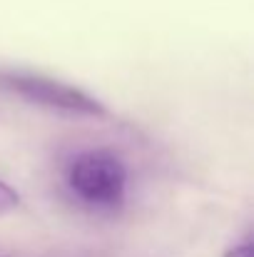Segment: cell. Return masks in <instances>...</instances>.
Listing matches in <instances>:
<instances>
[{
    "label": "cell",
    "instance_id": "6da1fadb",
    "mask_svg": "<svg viewBox=\"0 0 254 257\" xmlns=\"http://www.w3.org/2000/svg\"><path fill=\"white\" fill-rule=\"evenodd\" d=\"M65 185L83 207L92 212H115L125 202L127 165L112 150H85L68 163Z\"/></svg>",
    "mask_w": 254,
    "mask_h": 257
},
{
    "label": "cell",
    "instance_id": "7a4b0ae2",
    "mask_svg": "<svg viewBox=\"0 0 254 257\" xmlns=\"http://www.w3.org/2000/svg\"><path fill=\"white\" fill-rule=\"evenodd\" d=\"M0 87L8 92L23 97L30 105L68 112V115H107L105 105L87 95L85 90L68 85L63 80H53L48 75H33V73H3Z\"/></svg>",
    "mask_w": 254,
    "mask_h": 257
},
{
    "label": "cell",
    "instance_id": "3957f363",
    "mask_svg": "<svg viewBox=\"0 0 254 257\" xmlns=\"http://www.w3.org/2000/svg\"><path fill=\"white\" fill-rule=\"evenodd\" d=\"M18 207H20V192L13 185H8V182L0 180V217L15 212Z\"/></svg>",
    "mask_w": 254,
    "mask_h": 257
},
{
    "label": "cell",
    "instance_id": "277c9868",
    "mask_svg": "<svg viewBox=\"0 0 254 257\" xmlns=\"http://www.w3.org/2000/svg\"><path fill=\"white\" fill-rule=\"evenodd\" d=\"M224 257H254V252H252V240L247 237V240L237 242L234 247L224 250Z\"/></svg>",
    "mask_w": 254,
    "mask_h": 257
},
{
    "label": "cell",
    "instance_id": "5b68a950",
    "mask_svg": "<svg viewBox=\"0 0 254 257\" xmlns=\"http://www.w3.org/2000/svg\"><path fill=\"white\" fill-rule=\"evenodd\" d=\"M0 257H10V255H5V252H0Z\"/></svg>",
    "mask_w": 254,
    "mask_h": 257
}]
</instances>
